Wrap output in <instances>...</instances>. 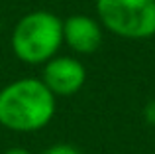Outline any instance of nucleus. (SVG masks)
I'll return each mask as SVG.
<instances>
[{
    "label": "nucleus",
    "mask_w": 155,
    "mask_h": 154,
    "mask_svg": "<svg viewBox=\"0 0 155 154\" xmlns=\"http://www.w3.org/2000/svg\"><path fill=\"white\" fill-rule=\"evenodd\" d=\"M57 97L41 79L24 77L0 89V127L14 132H35L55 117Z\"/></svg>",
    "instance_id": "1"
},
{
    "label": "nucleus",
    "mask_w": 155,
    "mask_h": 154,
    "mask_svg": "<svg viewBox=\"0 0 155 154\" xmlns=\"http://www.w3.org/2000/svg\"><path fill=\"white\" fill-rule=\"evenodd\" d=\"M41 154H81L73 144H65V142H59V144H53L47 150H43Z\"/></svg>",
    "instance_id": "6"
},
{
    "label": "nucleus",
    "mask_w": 155,
    "mask_h": 154,
    "mask_svg": "<svg viewBox=\"0 0 155 154\" xmlns=\"http://www.w3.org/2000/svg\"><path fill=\"white\" fill-rule=\"evenodd\" d=\"M41 81L55 97H73L83 89L87 81V69L71 55H55L43 63Z\"/></svg>",
    "instance_id": "4"
},
{
    "label": "nucleus",
    "mask_w": 155,
    "mask_h": 154,
    "mask_svg": "<svg viewBox=\"0 0 155 154\" xmlns=\"http://www.w3.org/2000/svg\"><path fill=\"white\" fill-rule=\"evenodd\" d=\"M4 154H31L30 150H26V148H20V146H14V148H8Z\"/></svg>",
    "instance_id": "8"
},
{
    "label": "nucleus",
    "mask_w": 155,
    "mask_h": 154,
    "mask_svg": "<svg viewBox=\"0 0 155 154\" xmlns=\"http://www.w3.org/2000/svg\"><path fill=\"white\" fill-rule=\"evenodd\" d=\"M143 117H145V121H147L151 127H155V99H153V101H149V103L145 105V109H143Z\"/></svg>",
    "instance_id": "7"
},
{
    "label": "nucleus",
    "mask_w": 155,
    "mask_h": 154,
    "mask_svg": "<svg viewBox=\"0 0 155 154\" xmlns=\"http://www.w3.org/2000/svg\"><path fill=\"white\" fill-rule=\"evenodd\" d=\"M14 55L28 65H43L63 46V20L47 10L22 16L10 36Z\"/></svg>",
    "instance_id": "2"
},
{
    "label": "nucleus",
    "mask_w": 155,
    "mask_h": 154,
    "mask_svg": "<svg viewBox=\"0 0 155 154\" xmlns=\"http://www.w3.org/2000/svg\"><path fill=\"white\" fill-rule=\"evenodd\" d=\"M63 42L77 54H94L102 44V24L84 14L63 20Z\"/></svg>",
    "instance_id": "5"
},
{
    "label": "nucleus",
    "mask_w": 155,
    "mask_h": 154,
    "mask_svg": "<svg viewBox=\"0 0 155 154\" xmlns=\"http://www.w3.org/2000/svg\"><path fill=\"white\" fill-rule=\"evenodd\" d=\"M98 22L126 40L155 36V0H96Z\"/></svg>",
    "instance_id": "3"
}]
</instances>
